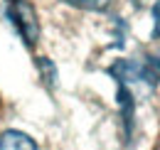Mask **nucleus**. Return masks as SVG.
Segmentation results:
<instances>
[{"label":"nucleus","instance_id":"1","mask_svg":"<svg viewBox=\"0 0 160 150\" xmlns=\"http://www.w3.org/2000/svg\"><path fill=\"white\" fill-rule=\"evenodd\" d=\"M8 18L12 22V27L18 30V35L27 47H32L40 37V22L37 12L27 0H8Z\"/></svg>","mask_w":160,"mask_h":150},{"label":"nucleus","instance_id":"2","mask_svg":"<svg viewBox=\"0 0 160 150\" xmlns=\"http://www.w3.org/2000/svg\"><path fill=\"white\" fill-rule=\"evenodd\" d=\"M0 150H37L35 140L20 131H5L0 135Z\"/></svg>","mask_w":160,"mask_h":150},{"label":"nucleus","instance_id":"3","mask_svg":"<svg viewBox=\"0 0 160 150\" xmlns=\"http://www.w3.org/2000/svg\"><path fill=\"white\" fill-rule=\"evenodd\" d=\"M74 8H84V10H106L113 0H64Z\"/></svg>","mask_w":160,"mask_h":150},{"label":"nucleus","instance_id":"4","mask_svg":"<svg viewBox=\"0 0 160 150\" xmlns=\"http://www.w3.org/2000/svg\"><path fill=\"white\" fill-rule=\"evenodd\" d=\"M153 37L160 39V0L153 5Z\"/></svg>","mask_w":160,"mask_h":150}]
</instances>
